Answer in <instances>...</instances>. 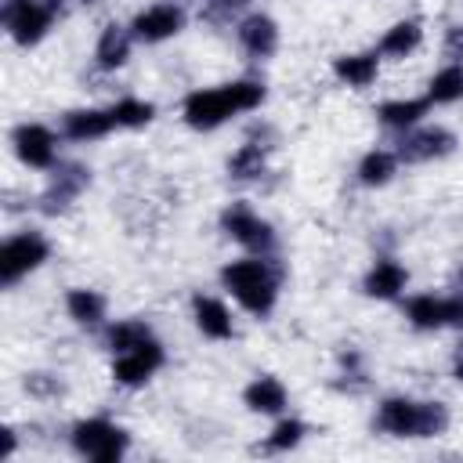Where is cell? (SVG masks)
Masks as SVG:
<instances>
[{"instance_id":"cell-9","label":"cell","mask_w":463,"mask_h":463,"mask_svg":"<svg viewBox=\"0 0 463 463\" xmlns=\"http://www.w3.org/2000/svg\"><path fill=\"white\" fill-rule=\"evenodd\" d=\"M11 141H14V152L22 163H29V166H51L54 163V134L47 127L22 123Z\"/></svg>"},{"instance_id":"cell-26","label":"cell","mask_w":463,"mask_h":463,"mask_svg":"<svg viewBox=\"0 0 463 463\" xmlns=\"http://www.w3.org/2000/svg\"><path fill=\"white\" fill-rule=\"evenodd\" d=\"M112 116H116V127H145L152 123L156 109L148 101H137V98H123L112 105Z\"/></svg>"},{"instance_id":"cell-24","label":"cell","mask_w":463,"mask_h":463,"mask_svg":"<svg viewBox=\"0 0 463 463\" xmlns=\"http://www.w3.org/2000/svg\"><path fill=\"white\" fill-rule=\"evenodd\" d=\"M430 101H459L463 98V65H445L427 90Z\"/></svg>"},{"instance_id":"cell-8","label":"cell","mask_w":463,"mask_h":463,"mask_svg":"<svg viewBox=\"0 0 463 463\" xmlns=\"http://www.w3.org/2000/svg\"><path fill=\"white\" fill-rule=\"evenodd\" d=\"M181 25H184V11H181V7H174V4H152L148 11H141V14L134 18L130 29H134L137 40L159 43V40L181 33Z\"/></svg>"},{"instance_id":"cell-14","label":"cell","mask_w":463,"mask_h":463,"mask_svg":"<svg viewBox=\"0 0 463 463\" xmlns=\"http://www.w3.org/2000/svg\"><path fill=\"white\" fill-rule=\"evenodd\" d=\"M246 405L253 412H282L286 409V387L275 380V376H257L250 387H246Z\"/></svg>"},{"instance_id":"cell-27","label":"cell","mask_w":463,"mask_h":463,"mask_svg":"<svg viewBox=\"0 0 463 463\" xmlns=\"http://www.w3.org/2000/svg\"><path fill=\"white\" fill-rule=\"evenodd\" d=\"M394 163H398V159H394L391 152H369V156L362 159V166H358L362 184H383V181H391Z\"/></svg>"},{"instance_id":"cell-30","label":"cell","mask_w":463,"mask_h":463,"mask_svg":"<svg viewBox=\"0 0 463 463\" xmlns=\"http://www.w3.org/2000/svg\"><path fill=\"white\" fill-rule=\"evenodd\" d=\"M445 326H463V297H445Z\"/></svg>"},{"instance_id":"cell-6","label":"cell","mask_w":463,"mask_h":463,"mask_svg":"<svg viewBox=\"0 0 463 463\" xmlns=\"http://www.w3.org/2000/svg\"><path fill=\"white\" fill-rule=\"evenodd\" d=\"M221 224H224V232H228L235 242H242V246H250V250H257V253H264V250L275 246L271 224H264V221H260L250 206H242V203L228 206L224 217H221Z\"/></svg>"},{"instance_id":"cell-20","label":"cell","mask_w":463,"mask_h":463,"mask_svg":"<svg viewBox=\"0 0 463 463\" xmlns=\"http://www.w3.org/2000/svg\"><path fill=\"white\" fill-rule=\"evenodd\" d=\"M430 109V98H409V101H387V105H380V119L387 123V127H398V130H405V127H412L423 112Z\"/></svg>"},{"instance_id":"cell-1","label":"cell","mask_w":463,"mask_h":463,"mask_svg":"<svg viewBox=\"0 0 463 463\" xmlns=\"http://www.w3.org/2000/svg\"><path fill=\"white\" fill-rule=\"evenodd\" d=\"M264 101V87L253 80H239V83H224L213 90H195L184 98V119L195 130H213L221 127L228 116L257 109Z\"/></svg>"},{"instance_id":"cell-31","label":"cell","mask_w":463,"mask_h":463,"mask_svg":"<svg viewBox=\"0 0 463 463\" xmlns=\"http://www.w3.org/2000/svg\"><path fill=\"white\" fill-rule=\"evenodd\" d=\"M452 373H456V380H463V347L456 351V365H452Z\"/></svg>"},{"instance_id":"cell-28","label":"cell","mask_w":463,"mask_h":463,"mask_svg":"<svg viewBox=\"0 0 463 463\" xmlns=\"http://www.w3.org/2000/svg\"><path fill=\"white\" fill-rule=\"evenodd\" d=\"M228 170L235 174V177H257L260 170H264V148L260 145H242L235 156H232V163H228Z\"/></svg>"},{"instance_id":"cell-2","label":"cell","mask_w":463,"mask_h":463,"mask_svg":"<svg viewBox=\"0 0 463 463\" xmlns=\"http://www.w3.org/2000/svg\"><path fill=\"white\" fill-rule=\"evenodd\" d=\"M224 286L235 293V300L253 311V315H268L275 307V279L264 268V260H232L221 271Z\"/></svg>"},{"instance_id":"cell-29","label":"cell","mask_w":463,"mask_h":463,"mask_svg":"<svg viewBox=\"0 0 463 463\" xmlns=\"http://www.w3.org/2000/svg\"><path fill=\"white\" fill-rule=\"evenodd\" d=\"M300 438H304V423H300V420H282V423L271 430L268 445H271V449H293Z\"/></svg>"},{"instance_id":"cell-16","label":"cell","mask_w":463,"mask_h":463,"mask_svg":"<svg viewBox=\"0 0 463 463\" xmlns=\"http://www.w3.org/2000/svg\"><path fill=\"white\" fill-rule=\"evenodd\" d=\"M402 286H405V268L394 264V260H376V268L365 275V293L380 297V300L394 297Z\"/></svg>"},{"instance_id":"cell-22","label":"cell","mask_w":463,"mask_h":463,"mask_svg":"<svg viewBox=\"0 0 463 463\" xmlns=\"http://www.w3.org/2000/svg\"><path fill=\"white\" fill-rule=\"evenodd\" d=\"M416 43H420V25L416 22H398V25H391L383 33L380 51L383 54H394V58H405L409 51H416Z\"/></svg>"},{"instance_id":"cell-11","label":"cell","mask_w":463,"mask_h":463,"mask_svg":"<svg viewBox=\"0 0 463 463\" xmlns=\"http://www.w3.org/2000/svg\"><path fill=\"white\" fill-rule=\"evenodd\" d=\"M456 137L441 127H430V130H420V134H409L402 141V159H434V156H445L452 152Z\"/></svg>"},{"instance_id":"cell-10","label":"cell","mask_w":463,"mask_h":463,"mask_svg":"<svg viewBox=\"0 0 463 463\" xmlns=\"http://www.w3.org/2000/svg\"><path fill=\"white\" fill-rule=\"evenodd\" d=\"M420 405L423 402H409V398H387L383 405H380V416H376V423L387 430V434H412V438H420Z\"/></svg>"},{"instance_id":"cell-7","label":"cell","mask_w":463,"mask_h":463,"mask_svg":"<svg viewBox=\"0 0 463 463\" xmlns=\"http://www.w3.org/2000/svg\"><path fill=\"white\" fill-rule=\"evenodd\" d=\"M159 365H163V347H159L156 340H145V344H137V347H130V351H123V354L116 358L112 376H116L119 383L134 387V383H145Z\"/></svg>"},{"instance_id":"cell-32","label":"cell","mask_w":463,"mask_h":463,"mask_svg":"<svg viewBox=\"0 0 463 463\" xmlns=\"http://www.w3.org/2000/svg\"><path fill=\"white\" fill-rule=\"evenodd\" d=\"M11 449H14V434L4 430V456H11Z\"/></svg>"},{"instance_id":"cell-13","label":"cell","mask_w":463,"mask_h":463,"mask_svg":"<svg viewBox=\"0 0 463 463\" xmlns=\"http://www.w3.org/2000/svg\"><path fill=\"white\" fill-rule=\"evenodd\" d=\"M112 127H116L112 109H109V112H101V109H80V112H69V116H65V134H69L72 141L101 137V134H109Z\"/></svg>"},{"instance_id":"cell-17","label":"cell","mask_w":463,"mask_h":463,"mask_svg":"<svg viewBox=\"0 0 463 463\" xmlns=\"http://www.w3.org/2000/svg\"><path fill=\"white\" fill-rule=\"evenodd\" d=\"M376 65H380L376 54H344V58L333 61L336 76H340L344 83H351V87H365V83H373V80H376Z\"/></svg>"},{"instance_id":"cell-3","label":"cell","mask_w":463,"mask_h":463,"mask_svg":"<svg viewBox=\"0 0 463 463\" xmlns=\"http://www.w3.org/2000/svg\"><path fill=\"white\" fill-rule=\"evenodd\" d=\"M54 0H7L4 4V29L11 33L14 43L29 47L43 40V33L54 22Z\"/></svg>"},{"instance_id":"cell-5","label":"cell","mask_w":463,"mask_h":463,"mask_svg":"<svg viewBox=\"0 0 463 463\" xmlns=\"http://www.w3.org/2000/svg\"><path fill=\"white\" fill-rule=\"evenodd\" d=\"M43 260H47V242L36 232H22V235L7 239L4 250H0V282L4 286H14L22 275H29L33 268H40Z\"/></svg>"},{"instance_id":"cell-23","label":"cell","mask_w":463,"mask_h":463,"mask_svg":"<svg viewBox=\"0 0 463 463\" xmlns=\"http://www.w3.org/2000/svg\"><path fill=\"white\" fill-rule=\"evenodd\" d=\"M83 184H87V170H83V166H69L65 174H58V181H54L51 192H47V210H61Z\"/></svg>"},{"instance_id":"cell-12","label":"cell","mask_w":463,"mask_h":463,"mask_svg":"<svg viewBox=\"0 0 463 463\" xmlns=\"http://www.w3.org/2000/svg\"><path fill=\"white\" fill-rule=\"evenodd\" d=\"M239 40H242V47H246L250 54L264 58V54H271V51L279 47V29H275V22H271L268 14H250V18L239 25Z\"/></svg>"},{"instance_id":"cell-21","label":"cell","mask_w":463,"mask_h":463,"mask_svg":"<svg viewBox=\"0 0 463 463\" xmlns=\"http://www.w3.org/2000/svg\"><path fill=\"white\" fill-rule=\"evenodd\" d=\"M409 322L416 329H438L445 326V297H412L409 300Z\"/></svg>"},{"instance_id":"cell-25","label":"cell","mask_w":463,"mask_h":463,"mask_svg":"<svg viewBox=\"0 0 463 463\" xmlns=\"http://www.w3.org/2000/svg\"><path fill=\"white\" fill-rule=\"evenodd\" d=\"M145 340H152V333H148V326L137 322V318L116 322V326L109 329V347H112L116 354H123V351H130V347H137V344H145Z\"/></svg>"},{"instance_id":"cell-4","label":"cell","mask_w":463,"mask_h":463,"mask_svg":"<svg viewBox=\"0 0 463 463\" xmlns=\"http://www.w3.org/2000/svg\"><path fill=\"white\" fill-rule=\"evenodd\" d=\"M72 445L87 456V459H98V463H112L123 456L127 449V434L119 427H112L109 420H83L72 427Z\"/></svg>"},{"instance_id":"cell-18","label":"cell","mask_w":463,"mask_h":463,"mask_svg":"<svg viewBox=\"0 0 463 463\" xmlns=\"http://www.w3.org/2000/svg\"><path fill=\"white\" fill-rule=\"evenodd\" d=\"M127 54H130L127 33H123L119 25H105V33H101V40H98V51H94L98 65H101V69H119V65L127 61Z\"/></svg>"},{"instance_id":"cell-15","label":"cell","mask_w":463,"mask_h":463,"mask_svg":"<svg viewBox=\"0 0 463 463\" xmlns=\"http://www.w3.org/2000/svg\"><path fill=\"white\" fill-rule=\"evenodd\" d=\"M195 322H199V329H203L206 336H213V340L232 336V315H228V307H224L221 300H213V297H195Z\"/></svg>"},{"instance_id":"cell-19","label":"cell","mask_w":463,"mask_h":463,"mask_svg":"<svg viewBox=\"0 0 463 463\" xmlns=\"http://www.w3.org/2000/svg\"><path fill=\"white\" fill-rule=\"evenodd\" d=\"M65 307L69 315L80 322V326H98L105 318V300L94 293V289H72L65 297Z\"/></svg>"}]
</instances>
